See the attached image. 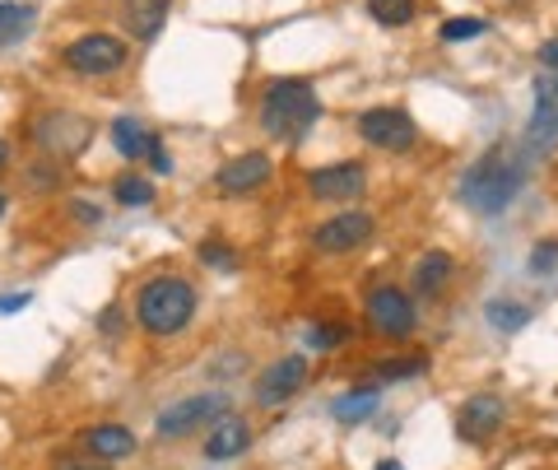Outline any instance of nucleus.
Here are the masks:
<instances>
[{"instance_id":"obj_20","label":"nucleus","mask_w":558,"mask_h":470,"mask_svg":"<svg viewBox=\"0 0 558 470\" xmlns=\"http://www.w3.org/2000/svg\"><path fill=\"white\" fill-rule=\"evenodd\" d=\"M447 275H451V256L447 252H428L424 261H418V270H414V285H418V293H438L447 285Z\"/></svg>"},{"instance_id":"obj_8","label":"nucleus","mask_w":558,"mask_h":470,"mask_svg":"<svg viewBox=\"0 0 558 470\" xmlns=\"http://www.w3.org/2000/svg\"><path fill=\"white\" fill-rule=\"evenodd\" d=\"M303 382H307V359L289 354V359H279V363H270V369L260 373V382H256V400H260V406H279V400L299 396V391H303Z\"/></svg>"},{"instance_id":"obj_24","label":"nucleus","mask_w":558,"mask_h":470,"mask_svg":"<svg viewBox=\"0 0 558 470\" xmlns=\"http://www.w3.org/2000/svg\"><path fill=\"white\" fill-rule=\"evenodd\" d=\"M117 201H121V205H149V201H154L149 178H121V182H117Z\"/></svg>"},{"instance_id":"obj_23","label":"nucleus","mask_w":558,"mask_h":470,"mask_svg":"<svg viewBox=\"0 0 558 470\" xmlns=\"http://www.w3.org/2000/svg\"><path fill=\"white\" fill-rule=\"evenodd\" d=\"M28 24H33V10L28 5H0V47L14 43L20 33H28Z\"/></svg>"},{"instance_id":"obj_36","label":"nucleus","mask_w":558,"mask_h":470,"mask_svg":"<svg viewBox=\"0 0 558 470\" xmlns=\"http://www.w3.org/2000/svg\"><path fill=\"white\" fill-rule=\"evenodd\" d=\"M61 470H89V466H61Z\"/></svg>"},{"instance_id":"obj_21","label":"nucleus","mask_w":558,"mask_h":470,"mask_svg":"<svg viewBox=\"0 0 558 470\" xmlns=\"http://www.w3.org/2000/svg\"><path fill=\"white\" fill-rule=\"evenodd\" d=\"M368 14L387 28H405L414 20V0H368Z\"/></svg>"},{"instance_id":"obj_22","label":"nucleus","mask_w":558,"mask_h":470,"mask_svg":"<svg viewBox=\"0 0 558 470\" xmlns=\"http://www.w3.org/2000/svg\"><path fill=\"white\" fill-rule=\"evenodd\" d=\"M418 373H428V359H424V354L377 363V377H381V382H410V377H418Z\"/></svg>"},{"instance_id":"obj_16","label":"nucleus","mask_w":558,"mask_h":470,"mask_svg":"<svg viewBox=\"0 0 558 470\" xmlns=\"http://www.w3.org/2000/svg\"><path fill=\"white\" fill-rule=\"evenodd\" d=\"M531 135L535 141H549L558 135V80L549 71L535 75V117H531Z\"/></svg>"},{"instance_id":"obj_32","label":"nucleus","mask_w":558,"mask_h":470,"mask_svg":"<svg viewBox=\"0 0 558 470\" xmlns=\"http://www.w3.org/2000/svg\"><path fill=\"white\" fill-rule=\"evenodd\" d=\"M117 326H121V312L108 308V312H102V330H117Z\"/></svg>"},{"instance_id":"obj_17","label":"nucleus","mask_w":558,"mask_h":470,"mask_svg":"<svg viewBox=\"0 0 558 470\" xmlns=\"http://www.w3.org/2000/svg\"><path fill=\"white\" fill-rule=\"evenodd\" d=\"M89 451L98 461H121V457H131L135 451V433L121 429V424H98L89 433Z\"/></svg>"},{"instance_id":"obj_37","label":"nucleus","mask_w":558,"mask_h":470,"mask_svg":"<svg viewBox=\"0 0 558 470\" xmlns=\"http://www.w3.org/2000/svg\"><path fill=\"white\" fill-rule=\"evenodd\" d=\"M0 215H5V196H0Z\"/></svg>"},{"instance_id":"obj_29","label":"nucleus","mask_w":558,"mask_h":470,"mask_svg":"<svg viewBox=\"0 0 558 470\" xmlns=\"http://www.w3.org/2000/svg\"><path fill=\"white\" fill-rule=\"evenodd\" d=\"M33 303V293L28 289H20V293H0V312H24Z\"/></svg>"},{"instance_id":"obj_15","label":"nucleus","mask_w":558,"mask_h":470,"mask_svg":"<svg viewBox=\"0 0 558 470\" xmlns=\"http://www.w3.org/2000/svg\"><path fill=\"white\" fill-rule=\"evenodd\" d=\"M112 145H117L121 159H149V154L159 149V135L135 117H117L112 121Z\"/></svg>"},{"instance_id":"obj_2","label":"nucleus","mask_w":558,"mask_h":470,"mask_svg":"<svg viewBox=\"0 0 558 470\" xmlns=\"http://www.w3.org/2000/svg\"><path fill=\"white\" fill-rule=\"evenodd\" d=\"M317 117H322V103L307 80H275L266 98H260V126L279 135V141H303L317 126Z\"/></svg>"},{"instance_id":"obj_26","label":"nucleus","mask_w":558,"mask_h":470,"mask_svg":"<svg viewBox=\"0 0 558 470\" xmlns=\"http://www.w3.org/2000/svg\"><path fill=\"white\" fill-rule=\"evenodd\" d=\"M340 340H344V326H312V330H307V350H317V354L336 350Z\"/></svg>"},{"instance_id":"obj_33","label":"nucleus","mask_w":558,"mask_h":470,"mask_svg":"<svg viewBox=\"0 0 558 470\" xmlns=\"http://www.w3.org/2000/svg\"><path fill=\"white\" fill-rule=\"evenodd\" d=\"M539 61H549V65H558V43H549L545 51H539Z\"/></svg>"},{"instance_id":"obj_25","label":"nucleus","mask_w":558,"mask_h":470,"mask_svg":"<svg viewBox=\"0 0 558 470\" xmlns=\"http://www.w3.org/2000/svg\"><path fill=\"white\" fill-rule=\"evenodd\" d=\"M488 24L484 20H447L438 33H442V43H465V38H480Z\"/></svg>"},{"instance_id":"obj_30","label":"nucleus","mask_w":558,"mask_h":470,"mask_svg":"<svg viewBox=\"0 0 558 470\" xmlns=\"http://www.w3.org/2000/svg\"><path fill=\"white\" fill-rule=\"evenodd\" d=\"M70 215L84 219V224H98L102 219V210H98V205H89V201H75V205H70Z\"/></svg>"},{"instance_id":"obj_14","label":"nucleus","mask_w":558,"mask_h":470,"mask_svg":"<svg viewBox=\"0 0 558 470\" xmlns=\"http://www.w3.org/2000/svg\"><path fill=\"white\" fill-rule=\"evenodd\" d=\"M168 10H172V0H126L121 24H126V33L135 43H154L159 28L168 24Z\"/></svg>"},{"instance_id":"obj_9","label":"nucleus","mask_w":558,"mask_h":470,"mask_svg":"<svg viewBox=\"0 0 558 470\" xmlns=\"http://www.w3.org/2000/svg\"><path fill=\"white\" fill-rule=\"evenodd\" d=\"M373 233V215H363V210H349V215H336V219H326L317 224V252H354L359 242H368Z\"/></svg>"},{"instance_id":"obj_1","label":"nucleus","mask_w":558,"mask_h":470,"mask_svg":"<svg viewBox=\"0 0 558 470\" xmlns=\"http://www.w3.org/2000/svg\"><path fill=\"white\" fill-rule=\"evenodd\" d=\"M526 186V159L517 149H488L484 159L470 164V172L461 178V201L475 215H502L517 201V191Z\"/></svg>"},{"instance_id":"obj_19","label":"nucleus","mask_w":558,"mask_h":470,"mask_svg":"<svg viewBox=\"0 0 558 470\" xmlns=\"http://www.w3.org/2000/svg\"><path fill=\"white\" fill-rule=\"evenodd\" d=\"M484 317L494 330H502V336H512V330H526L531 326V308H521V303H508V299H494L484 308Z\"/></svg>"},{"instance_id":"obj_27","label":"nucleus","mask_w":558,"mask_h":470,"mask_svg":"<svg viewBox=\"0 0 558 470\" xmlns=\"http://www.w3.org/2000/svg\"><path fill=\"white\" fill-rule=\"evenodd\" d=\"M558 266V242H539L531 252V275H549Z\"/></svg>"},{"instance_id":"obj_35","label":"nucleus","mask_w":558,"mask_h":470,"mask_svg":"<svg viewBox=\"0 0 558 470\" xmlns=\"http://www.w3.org/2000/svg\"><path fill=\"white\" fill-rule=\"evenodd\" d=\"M5 159H10V145H5V141H0V168H5Z\"/></svg>"},{"instance_id":"obj_18","label":"nucleus","mask_w":558,"mask_h":470,"mask_svg":"<svg viewBox=\"0 0 558 470\" xmlns=\"http://www.w3.org/2000/svg\"><path fill=\"white\" fill-rule=\"evenodd\" d=\"M377 406H381V396L373 387H359V391H344L336 406H330V414H336L340 424H368Z\"/></svg>"},{"instance_id":"obj_34","label":"nucleus","mask_w":558,"mask_h":470,"mask_svg":"<svg viewBox=\"0 0 558 470\" xmlns=\"http://www.w3.org/2000/svg\"><path fill=\"white\" fill-rule=\"evenodd\" d=\"M373 470H405V466H400V461H377Z\"/></svg>"},{"instance_id":"obj_4","label":"nucleus","mask_w":558,"mask_h":470,"mask_svg":"<svg viewBox=\"0 0 558 470\" xmlns=\"http://www.w3.org/2000/svg\"><path fill=\"white\" fill-rule=\"evenodd\" d=\"M121 61H126V47H121V38H112V33H84V38L65 47V65L75 75H108Z\"/></svg>"},{"instance_id":"obj_31","label":"nucleus","mask_w":558,"mask_h":470,"mask_svg":"<svg viewBox=\"0 0 558 470\" xmlns=\"http://www.w3.org/2000/svg\"><path fill=\"white\" fill-rule=\"evenodd\" d=\"M149 164H154V172H172V159H168V154H163V145H159V149H154V154H149Z\"/></svg>"},{"instance_id":"obj_11","label":"nucleus","mask_w":558,"mask_h":470,"mask_svg":"<svg viewBox=\"0 0 558 470\" xmlns=\"http://www.w3.org/2000/svg\"><path fill=\"white\" fill-rule=\"evenodd\" d=\"M312 196L317 201H354L363 186H368V172H363L359 164H336V168H317L307 178Z\"/></svg>"},{"instance_id":"obj_5","label":"nucleus","mask_w":558,"mask_h":470,"mask_svg":"<svg viewBox=\"0 0 558 470\" xmlns=\"http://www.w3.org/2000/svg\"><path fill=\"white\" fill-rule=\"evenodd\" d=\"M359 135H363L368 145L396 149V154L410 149V145L418 141L410 112H400V108H373V112H363V117H359Z\"/></svg>"},{"instance_id":"obj_13","label":"nucleus","mask_w":558,"mask_h":470,"mask_svg":"<svg viewBox=\"0 0 558 470\" xmlns=\"http://www.w3.org/2000/svg\"><path fill=\"white\" fill-rule=\"evenodd\" d=\"M247 443H252L247 420L223 410L219 420H215V429H209V438H205V457H209V461H233V457H242V451H247Z\"/></svg>"},{"instance_id":"obj_12","label":"nucleus","mask_w":558,"mask_h":470,"mask_svg":"<svg viewBox=\"0 0 558 470\" xmlns=\"http://www.w3.org/2000/svg\"><path fill=\"white\" fill-rule=\"evenodd\" d=\"M266 178H270V159L266 154H242V159H233V164H223L219 168V191L223 196H247V191H256V186H266Z\"/></svg>"},{"instance_id":"obj_3","label":"nucleus","mask_w":558,"mask_h":470,"mask_svg":"<svg viewBox=\"0 0 558 470\" xmlns=\"http://www.w3.org/2000/svg\"><path fill=\"white\" fill-rule=\"evenodd\" d=\"M135 312H140V326L154 330V336H178L191 322V312H196V289L178 280V275H159V280L140 289Z\"/></svg>"},{"instance_id":"obj_6","label":"nucleus","mask_w":558,"mask_h":470,"mask_svg":"<svg viewBox=\"0 0 558 470\" xmlns=\"http://www.w3.org/2000/svg\"><path fill=\"white\" fill-rule=\"evenodd\" d=\"M368 322H373L377 336L400 340V336H410V330H414V303L400 289H391V285L373 289L368 293Z\"/></svg>"},{"instance_id":"obj_28","label":"nucleus","mask_w":558,"mask_h":470,"mask_svg":"<svg viewBox=\"0 0 558 470\" xmlns=\"http://www.w3.org/2000/svg\"><path fill=\"white\" fill-rule=\"evenodd\" d=\"M201 261H209L215 270H229L233 266V248H223V242H201Z\"/></svg>"},{"instance_id":"obj_38","label":"nucleus","mask_w":558,"mask_h":470,"mask_svg":"<svg viewBox=\"0 0 558 470\" xmlns=\"http://www.w3.org/2000/svg\"><path fill=\"white\" fill-rule=\"evenodd\" d=\"M554 80H558V75H554Z\"/></svg>"},{"instance_id":"obj_10","label":"nucleus","mask_w":558,"mask_h":470,"mask_svg":"<svg viewBox=\"0 0 558 470\" xmlns=\"http://www.w3.org/2000/svg\"><path fill=\"white\" fill-rule=\"evenodd\" d=\"M502 429V400L498 396H470L465 406H461V414H457V433L465 443H488L494 433Z\"/></svg>"},{"instance_id":"obj_7","label":"nucleus","mask_w":558,"mask_h":470,"mask_svg":"<svg viewBox=\"0 0 558 470\" xmlns=\"http://www.w3.org/2000/svg\"><path fill=\"white\" fill-rule=\"evenodd\" d=\"M229 410V400L223 396H186L182 406H172V410H163L159 414V429L163 438H182V433H191V429H201L205 420H219V414Z\"/></svg>"}]
</instances>
